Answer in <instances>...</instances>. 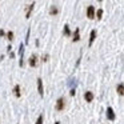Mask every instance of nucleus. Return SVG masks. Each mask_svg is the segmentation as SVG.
Returning <instances> with one entry per match:
<instances>
[{"label": "nucleus", "instance_id": "nucleus-1", "mask_svg": "<svg viewBox=\"0 0 124 124\" xmlns=\"http://www.w3.org/2000/svg\"><path fill=\"white\" fill-rule=\"evenodd\" d=\"M87 17L88 19H95V7L93 6H89L87 8Z\"/></svg>", "mask_w": 124, "mask_h": 124}, {"label": "nucleus", "instance_id": "nucleus-2", "mask_svg": "<svg viewBox=\"0 0 124 124\" xmlns=\"http://www.w3.org/2000/svg\"><path fill=\"white\" fill-rule=\"evenodd\" d=\"M64 103H65L64 97H60V99H57V103H56V109H57V111L64 109Z\"/></svg>", "mask_w": 124, "mask_h": 124}, {"label": "nucleus", "instance_id": "nucleus-3", "mask_svg": "<svg viewBox=\"0 0 124 124\" xmlns=\"http://www.w3.org/2000/svg\"><path fill=\"white\" fill-rule=\"evenodd\" d=\"M38 91H39V95L43 96L44 95V88H43V80L40 78H38Z\"/></svg>", "mask_w": 124, "mask_h": 124}, {"label": "nucleus", "instance_id": "nucleus-4", "mask_svg": "<svg viewBox=\"0 0 124 124\" xmlns=\"http://www.w3.org/2000/svg\"><path fill=\"white\" fill-rule=\"evenodd\" d=\"M107 117L109 119V120H115V112H113V109H112V107H108L107 108Z\"/></svg>", "mask_w": 124, "mask_h": 124}, {"label": "nucleus", "instance_id": "nucleus-5", "mask_svg": "<svg viewBox=\"0 0 124 124\" xmlns=\"http://www.w3.org/2000/svg\"><path fill=\"white\" fill-rule=\"evenodd\" d=\"M19 55H20V67H23V56H24V44H20L19 47Z\"/></svg>", "mask_w": 124, "mask_h": 124}, {"label": "nucleus", "instance_id": "nucleus-6", "mask_svg": "<svg viewBox=\"0 0 124 124\" xmlns=\"http://www.w3.org/2000/svg\"><path fill=\"white\" fill-rule=\"evenodd\" d=\"M36 64H38V56H36V55H32V56L30 57V65L31 67H36Z\"/></svg>", "mask_w": 124, "mask_h": 124}, {"label": "nucleus", "instance_id": "nucleus-7", "mask_svg": "<svg viewBox=\"0 0 124 124\" xmlns=\"http://www.w3.org/2000/svg\"><path fill=\"white\" fill-rule=\"evenodd\" d=\"M84 99L87 100V101L88 103H91L92 100H93V93H92V92H85V93H84Z\"/></svg>", "mask_w": 124, "mask_h": 124}, {"label": "nucleus", "instance_id": "nucleus-8", "mask_svg": "<svg viewBox=\"0 0 124 124\" xmlns=\"http://www.w3.org/2000/svg\"><path fill=\"white\" fill-rule=\"evenodd\" d=\"M95 39H96V31L92 30V31H91V36H89V47H91L92 44H93Z\"/></svg>", "mask_w": 124, "mask_h": 124}, {"label": "nucleus", "instance_id": "nucleus-9", "mask_svg": "<svg viewBox=\"0 0 124 124\" xmlns=\"http://www.w3.org/2000/svg\"><path fill=\"white\" fill-rule=\"evenodd\" d=\"M79 40H80V30L76 28L75 33H73V41H79Z\"/></svg>", "mask_w": 124, "mask_h": 124}, {"label": "nucleus", "instance_id": "nucleus-10", "mask_svg": "<svg viewBox=\"0 0 124 124\" xmlns=\"http://www.w3.org/2000/svg\"><path fill=\"white\" fill-rule=\"evenodd\" d=\"M33 7H35V3H32V4H31V6H28V9H27V15H25V17H27V19H30V16H31V12H32Z\"/></svg>", "mask_w": 124, "mask_h": 124}, {"label": "nucleus", "instance_id": "nucleus-11", "mask_svg": "<svg viewBox=\"0 0 124 124\" xmlns=\"http://www.w3.org/2000/svg\"><path fill=\"white\" fill-rule=\"evenodd\" d=\"M117 93L120 95V96H123V93H124V85H123V83H120L117 85Z\"/></svg>", "mask_w": 124, "mask_h": 124}, {"label": "nucleus", "instance_id": "nucleus-12", "mask_svg": "<svg viewBox=\"0 0 124 124\" xmlns=\"http://www.w3.org/2000/svg\"><path fill=\"white\" fill-rule=\"evenodd\" d=\"M14 91H15V96H16V97H20V95H22V93H20V85H19V84H17V85H15V89H14Z\"/></svg>", "mask_w": 124, "mask_h": 124}, {"label": "nucleus", "instance_id": "nucleus-13", "mask_svg": "<svg viewBox=\"0 0 124 124\" xmlns=\"http://www.w3.org/2000/svg\"><path fill=\"white\" fill-rule=\"evenodd\" d=\"M64 35H65V36H70V35H71V31H70V27H68V24L64 25Z\"/></svg>", "mask_w": 124, "mask_h": 124}, {"label": "nucleus", "instance_id": "nucleus-14", "mask_svg": "<svg viewBox=\"0 0 124 124\" xmlns=\"http://www.w3.org/2000/svg\"><path fill=\"white\" fill-rule=\"evenodd\" d=\"M96 14V16H97V19H101V16H103V9H97V12H95Z\"/></svg>", "mask_w": 124, "mask_h": 124}, {"label": "nucleus", "instance_id": "nucleus-15", "mask_svg": "<svg viewBox=\"0 0 124 124\" xmlns=\"http://www.w3.org/2000/svg\"><path fill=\"white\" fill-rule=\"evenodd\" d=\"M36 124H43V115H40L36 120Z\"/></svg>", "mask_w": 124, "mask_h": 124}, {"label": "nucleus", "instance_id": "nucleus-16", "mask_svg": "<svg viewBox=\"0 0 124 124\" xmlns=\"http://www.w3.org/2000/svg\"><path fill=\"white\" fill-rule=\"evenodd\" d=\"M49 14H51V15H56V14H57V8L52 7V8H51V11H49Z\"/></svg>", "mask_w": 124, "mask_h": 124}, {"label": "nucleus", "instance_id": "nucleus-17", "mask_svg": "<svg viewBox=\"0 0 124 124\" xmlns=\"http://www.w3.org/2000/svg\"><path fill=\"white\" fill-rule=\"evenodd\" d=\"M7 38H8V40H12V39H14V32H11V31H9V32L7 33Z\"/></svg>", "mask_w": 124, "mask_h": 124}, {"label": "nucleus", "instance_id": "nucleus-18", "mask_svg": "<svg viewBox=\"0 0 124 124\" xmlns=\"http://www.w3.org/2000/svg\"><path fill=\"white\" fill-rule=\"evenodd\" d=\"M99 1H103V0H99Z\"/></svg>", "mask_w": 124, "mask_h": 124}]
</instances>
